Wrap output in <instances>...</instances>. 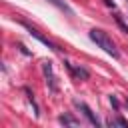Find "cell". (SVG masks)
<instances>
[{
	"label": "cell",
	"instance_id": "obj_10",
	"mask_svg": "<svg viewBox=\"0 0 128 128\" xmlns=\"http://www.w3.org/2000/svg\"><path fill=\"white\" fill-rule=\"evenodd\" d=\"M110 102H112V106H114V108H118V106H120V104H118V100H116V96H110Z\"/></svg>",
	"mask_w": 128,
	"mask_h": 128
},
{
	"label": "cell",
	"instance_id": "obj_7",
	"mask_svg": "<svg viewBox=\"0 0 128 128\" xmlns=\"http://www.w3.org/2000/svg\"><path fill=\"white\" fill-rule=\"evenodd\" d=\"M48 2H50V4H54L56 8H60L62 12H66V14H72V8H70L66 2H62V0H48Z\"/></svg>",
	"mask_w": 128,
	"mask_h": 128
},
{
	"label": "cell",
	"instance_id": "obj_3",
	"mask_svg": "<svg viewBox=\"0 0 128 128\" xmlns=\"http://www.w3.org/2000/svg\"><path fill=\"white\" fill-rule=\"evenodd\" d=\"M74 104H76V106H78V108L82 110V114H84V116L88 118V122H90L92 126H96V128L100 126V120L96 118V114L92 112V108H90V106H88L86 102H80V100H74Z\"/></svg>",
	"mask_w": 128,
	"mask_h": 128
},
{
	"label": "cell",
	"instance_id": "obj_6",
	"mask_svg": "<svg viewBox=\"0 0 128 128\" xmlns=\"http://www.w3.org/2000/svg\"><path fill=\"white\" fill-rule=\"evenodd\" d=\"M58 122L64 124V126H80V120L74 118L72 114H62V116H58Z\"/></svg>",
	"mask_w": 128,
	"mask_h": 128
},
{
	"label": "cell",
	"instance_id": "obj_1",
	"mask_svg": "<svg viewBox=\"0 0 128 128\" xmlns=\"http://www.w3.org/2000/svg\"><path fill=\"white\" fill-rule=\"evenodd\" d=\"M90 40L92 42H96V46L98 48H102L106 54H110L112 58H120V52H118V48H116V44L112 42V38L104 32V30H98V28H92L90 30Z\"/></svg>",
	"mask_w": 128,
	"mask_h": 128
},
{
	"label": "cell",
	"instance_id": "obj_8",
	"mask_svg": "<svg viewBox=\"0 0 128 128\" xmlns=\"http://www.w3.org/2000/svg\"><path fill=\"white\" fill-rule=\"evenodd\" d=\"M106 124H108V126H122V128H128V122H126L124 118H114V120L110 118Z\"/></svg>",
	"mask_w": 128,
	"mask_h": 128
},
{
	"label": "cell",
	"instance_id": "obj_5",
	"mask_svg": "<svg viewBox=\"0 0 128 128\" xmlns=\"http://www.w3.org/2000/svg\"><path fill=\"white\" fill-rule=\"evenodd\" d=\"M42 72H44V76H46V82H48L50 90H52V92H56V90H58V86H56V82H54V74H52V64H50V62H44V64H42Z\"/></svg>",
	"mask_w": 128,
	"mask_h": 128
},
{
	"label": "cell",
	"instance_id": "obj_9",
	"mask_svg": "<svg viewBox=\"0 0 128 128\" xmlns=\"http://www.w3.org/2000/svg\"><path fill=\"white\" fill-rule=\"evenodd\" d=\"M116 22H118V24H120V28H122V30H124V32H126V34H128V24H124V22H122V18H120V16H116Z\"/></svg>",
	"mask_w": 128,
	"mask_h": 128
},
{
	"label": "cell",
	"instance_id": "obj_2",
	"mask_svg": "<svg viewBox=\"0 0 128 128\" xmlns=\"http://www.w3.org/2000/svg\"><path fill=\"white\" fill-rule=\"evenodd\" d=\"M22 26H24V28L28 30V34H30V36H34V38H36L38 42H42L44 46H48V48H50V50H54V52H60V48H58V46H56L54 42H50L48 38H44V36H42V34H40V32L36 30V28H32V26H30V24H26V22H22Z\"/></svg>",
	"mask_w": 128,
	"mask_h": 128
},
{
	"label": "cell",
	"instance_id": "obj_4",
	"mask_svg": "<svg viewBox=\"0 0 128 128\" xmlns=\"http://www.w3.org/2000/svg\"><path fill=\"white\" fill-rule=\"evenodd\" d=\"M64 64H66V68L70 70V74H72V76H76V78H80V80H88L90 72H88L86 68H82V66H74V64H72V62H68V60H64Z\"/></svg>",
	"mask_w": 128,
	"mask_h": 128
}]
</instances>
